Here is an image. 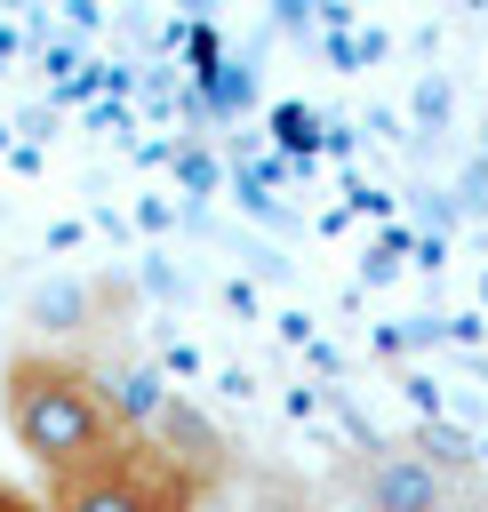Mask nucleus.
<instances>
[{
    "mask_svg": "<svg viewBox=\"0 0 488 512\" xmlns=\"http://www.w3.org/2000/svg\"><path fill=\"white\" fill-rule=\"evenodd\" d=\"M232 464L240 456L176 408L160 424L120 432L88 464L48 472L40 480V512H208V496L232 480Z\"/></svg>",
    "mask_w": 488,
    "mask_h": 512,
    "instance_id": "obj_1",
    "label": "nucleus"
},
{
    "mask_svg": "<svg viewBox=\"0 0 488 512\" xmlns=\"http://www.w3.org/2000/svg\"><path fill=\"white\" fill-rule=\"evenodd\" d=\"M0 424L8 440L48 472H72L88 464L96 448H112L120 432H136V408L112 392V376L80 352H56V344H16L0 360Z\"/></svg>",
    "mask_w": 488,
    "mask_h": 512,
    "instance_id": "obj_2",
    "label": "nucleus"
},
{
    "mask_svg": "<svg viewBox=\"0 0 488 512\" xmlns=\"http://www.w3.org/2000/svg\"><path fill=\"white\" fill-rule=\"evenodd\" d=\"M328 496L344 512H488V464L432 432H384L336 464Z\"/></svg>",
    "mask_w": 488,
    "mask_h": 512,
    "instance_id": "obj_3",
    "label": "nucleus"
},
{
    "mask_svg": "<svg viewBox=\"0 0 488 512\" xmlns=\"http://www.w3.org/2000/svg\"><path fill=\"white\" fill-rule=\"evenodd\" d=\"M208 512H328V496L288 464H232V480L208 496Z\"/></svg>",
    "mask_w": 488,
    "mask_h": 512,
    "instance_id": "obj_4",
    "label": "nucleus"
},
{
    "mask_svg": "<svg viewBox=\"0 0 488 512\" xmlns=\"http://www.w3.org/2000/svg\"><path fill=\"white\" fill-rule=\"evenodd\" d=\"M0 512H40V496H24V488L0 472Z\"/></svg>",
    "mask_w": 488,
    "mask_h": 512,
    "instance_id": "obj_5",
    "label": "nucleus"
}]
</instances>
